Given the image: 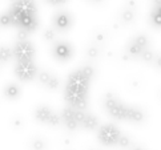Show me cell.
I'll list each match as a JSON object with an SVG mask.
<instances>
[{"instance_id": "obj_1", "label": "cell", "mask_w": 161, "mask_h": 150, "mask_svg": "<svg viewBox=\"0 0 161 150\" xmlns=\"http://www.w3.org/2000/svg\"><path fill=\"white\" fill-rule=\"evenodd\" d=\"M95 76V69L92 65H85L73 71L67 78L64 99L68 106L85 110L88 106V94L91 81Z\"/></svg>"}, {"instance_id": "obj_2", "label": "cell", "mask_w": 161, "mask_h": 150, "mask_svg": "<svg viewBox=\"0 0 161 150\" xmlns=\"http://www.w3.org/2000/svg\"><path fill=\"white\" fill-rule=\"evenodd\" d=\"M12 25L18 29L32 32L39 25L37 7L35 0H14L8 9Z\"/></svg>"}, {"instance_id": "obj_3", "label": "cell", "mask_w": 161, "mask_h": 150, "mask_svg": "<svg viewBox=\"0 0 161 150\" xmlns=\"http://www.w3.org/2000/svg\"><path fill=\"white\" fill-rule=\"evenodd\" d=\"M104 108L109 117L116 121H126L132 124H141L145 120V113L139 106L126 105L112 93H107L104 97Z\"/></svg>"}, {"instance_id": "obj_4", "label": "cell", "mask_w": 161, "mask_h": 150, "mask_svg": "<svg viewBox=\"0 0 161 150\" xmlns=\"http://www.w3.org/2000/svg\"><path fill=\"white\" fill-rule=\"evenodd\" d=\"M121 136V130L113 124H104L97 129V141L107 147L117 146Z\"/></svg>"}, {"instance_id": "obj_5", "label": "cell", "mask_w": 161, "mask_h": 150, "mask_svg": "<svg viewBox=\"0 0 161 150\" xmlns=\"http://www.w3.org/2000/svg\"><path fill=\"white\" fill-rule=\"evenodd\" d=\"M85 113H87L85 110H79V109L67 106V108L63 109L61 113H60L61 124L71 131L77 130L80 128V125H81V122H83Z\"/></svg>"}, {"instance_id": "obj_6", "label": "cell", "mask_w": 161, "mask_h": 150, "mask_svg": "<svg viewBox=\"0 0 161 150\" xmlns=\"http://www.w3.org/2000/svg\"><path fill=\"white\" fill-rule=\"evenodd\" d=\"M14 72H15V76L23 83L32 81L39 73L37 67L33 60L32 61H16Z\"/></svg>"}, {"instance_id": "obj_7", "label": "cell", "mask_w": 161, "mask_h": 150, "mask_svg": "<svg viewBox=\"0 0 161 150\" xmlns=\"http://www.w3.org/2000/svg\"><path fill=\"white\" fill-rule=\"evenodd\" d=\"M33 117L37 122L40 124H44V125H48V126H57L61 124V118H60V114L55 113L52 109L47 105H40L35 109L33 112Z\"/></svg>"}, {"instance_id": "obj_8", "label": "cell", "mask_w": 161, "mask_h": 150, "mask_svg": "<svg viewBox=\"0 0 161 150\" xmlns=\"http://www.w3.org/2000/svg\"><path fill=\"white\" fill-rule=\"evenodd\" d=\"M16 61H32L35 57V47L30 40H18L12 48Z\"/></svg>"}, {"instance_id": "obj_9", "label": "cell", "mask_w": 161, "mask_h": 150, "mask_svg": "<svg viewBox=\"0 0 161 150\" xmlns=\"http://www.w3.org/2000/svg\"><path fill=\"white\" fill-rule=\"evenodd\" d=\"M52 55L56 60L65 62L68 60H71V57L73 55V48L67 41H57L52 48Z\"/></svg>"}, {"instance_id": "obj_10", "label": "cell", "mask_w": 161, "mask_h": 150, "mask_svg": "<svg viewBox=\"0 0 161 150\" xmlns=\"http://www.w3.org/2000/svg\"><path fill=\"white\" fill-rule=\"evenodd\" d=\"M73 24V19L72 16L68 12H57L53 17V25L57 31H68Z\"/></svg>"}, {"instance_id": "obj_11", "label": "cell", "mask_w": 161, "mask_h": 150, "mask_svg": "<svg viewBox=\"0 0 161 150\" xmlns=\"http://www.w3.org/2000/svg\"><path fill=\"white\" fill-rule=\"evenodd\" d=\"M36 77L39 80V83L49 90H55L59 88V78L48 71H40Z\"/></svg>"}, {"instance_id": "obj_12", "label": "cell", "mask_w": 161, "mask_h": 150, "mask_svg": "<svg viewBox=\"0 0 161 150\" xmlns=\"http://www.w3.org/2000/svg\"><path fill=\"white\" fill-rule=\"evenodd\" d=\"M80 128L84 129V130H88V131L96 130V129H99V120H97V117L95 114L85 113L84 120H83L81 125H80Z\"/></svg>"}, {"instance_id": "obj_13", "label": "cell", "mask_w": 161, "mask_h": 150, "mask_svg": "<svg viewBox=\"0 0 161 150\" xmlns=\"http://www.w3.org/2000/svg\"><path fill=\"white\" fill-rule=\"evenodd\" d=\"M3 94H4L5 99H8V100H16V99H19V97H20L21 89H20V86L18 84L9 83V84H7L4 86Z\"/></svg>"}, {"instance_id": "obj_14", "label": "cell", "mask_w": 161, "mask_h": 150, "mask_svg": "<svg viewBox=\"0 0 161 150\" xmlns=\"http://www.w3.org/2000/svg\"><path fill=\"white\" fill-rule=\"evenodd\" d=\"M14 57L12 48L7 47V45H0V64H5Z\"/></svg>"}, {"instance_id": "obj_15", "label": "cell", "mask_w": 161, "mask_h": 150, "mask_svg": "<svg viewBox=\"0 0 161 150\" xmlns=\"http://www.w3.org/2000/svg\"><path fill=\"white\" fill-rule=\"evenodd\" d=\"M151 23L154 27L161 28V5H156L153 8L151 13Z\"/></svg>"}, {"instance_id": "obj_16", "label": "cell", "mask_w": 161, "mask_h": 150, "mask_svg": "<svg viewBox=\"0 0 161 150\" xmlns=\"http://www.w3.org/2000/svg\"><path fill=\"white\" fill-rule=\"evenodd\" d=\"M144 51L145 49H142L141 47H139V45H137L136 43H133L132 40L128 43V45H126V52H128L130 56H133V57H140Z\"/></svg>"}, {"instance_id": "obj_17", "label": "cell", "mask_w": 161, "mask_h": 150, "mask_svg": "<svg viewBox=\"0 0 161 150\" xmlns=\"http://www.w3.org/2000/svg\"><path fill=\"white\" fill-rule=\"evenodd\" d=\"M132 41L136 43L139 47H141L142 49H148V45H149V40L148 37L145 36V35H137V36H135L133 39H132Z\"/></svg>"}, {"instance_id": "obj_18", "label": "cell", "mask_w": 161, "mask_h": 150, "mask_svg": "<svg viewBox=\"0 0 161 150\" xmlns=\"http://www.w3.org/2000/svg\"><path fill=\"white\" fill-rule=\"evenodd\" d=\"M119 147H121V149H130L132 147V141H130V138L128 136H125L123 134L121 138H120V141H119Z\"/></svg>"}, {"instance_id": "obj_19", "label": "cell", "mask_w": 161, "mask_h": 150, "mask_svg": "<svg viewBox=\"0 0 161 150\" xmlns=\"http://www.w3.org/2000/svg\"><path fill=\"white\" fill-rule=\"evenodd\" d=\"M0 25L2 27H11L12 25V20H11V16L8 13V11L0 15Z\"/></svg>"}, {"instance_id": "obj_20", "label": "cell", "mask_w": 161, "mask_h": 150, "mask_svg": "<svg viewBox=\"0 0 161 150\" xmlns=\"http://www.w3.org/2000/svg\"><path fill=\"white\" fill-rule=\"evenodd\" d=\"M140 57H141V60H142L144 62H152V61H154V55H153V52L149 51V49L144 51Z\"/></svg>"}, {"instance_id": "obj_21", "label": "cell", "mask_w": 161, "mask_h": 150, "mask_svg": "<svg viewBox=\"0 0 161 150\" xmlns=\"http://www.w3.org/2000/svg\"><path fill=\"white\" fill-rule=\"evenodd\" d=\"M31 146L33 150H44L45 149V142L43 140H40V138H35V140L32 141Z\"/></svg>"}, {"instance_id": "obj_22", "label": "cell", "mask_w": 161, "mask_h": 150, "mask_svg": "<svg viewBox=\"0 0 161 150\" xmlns=\"http://www.w3.org/2000/svg\"><path fill=\"white\" fill-rule=\"evenodd\" d=\"M55 37H56L55 29H45V32H44V39L47 40V41H52V40H55Z\"/></svg>"}, {"instance_id": "obj_23", "label": "cell", "mask_w": 161, "mask_h": 150, "mask_svg": "<svg viewBox=\"0 0 161 150\" xmlns=\"http://www.w3.org/2000/svg\"><path fill=\"white\" fill-rule=\"evenodd\" d=\"M133 17H135V13L132 12L130 9H125L124 12H123V19H124V21H132V20H133Z\"/></svg>"}, {"instance_id": "obj_24", "label": "cell", "mask_w": 161, "mask_h": 150, "mask_svg": "<svg viewBox=\"0 0 161 150\" xmlns=\"http://www.w3.org/2000/svg\"><path fill=\"white\" fill-rule=\"evenodd\" d=\"M45 2L49 3L51 5H61V4L67 3V0H45Z\"/></svg>"}, {"instance_id": "obj_25", "label": "cell", "mask_w": 161, "mask_h": 150, "mask_svg": "<svg viewBox=\"0 0 161 150\" xmlns=\"http://www.w3.org/2000/svg\"><path fill=\"white\" fill-rule=\"evenodd\" d=\"M88 53H89V56H92V57H95L97 53H99V52H97L95 48H91L89 51H88Z\"/></svg>"}, {"instance_id": "obj_26", "label": "cell", "mask_w": 161, "mask_h": 150, "mask_svg": "<svg viewBox=\"0 0 161 150\" xmlns=\"http://www.w3.org/2000/svg\"><path fill=\"white\" fill-rule=\"evenodd\" d=\"M153 62L156 64V67H157V68H160V69H161V56H160V57H157V59H154V61H153Z\"/></svg>"}, {"instance_id": "obj_27", "label": "cell", "mask_w": 161, "mask_h": 150, "mask_svg": "<svg viewBox=\"0 0 161 150\" xmlns=\"http://www.w3.org/2000/svg\"><path fill=\"white\" fill-rule=\"evenodd\" d=\"M129 150H145V149H144L142 146H139V145H135V146H132Z\"/></svg>"}, {"instance_id": "obj_28", "label": "cell", "mask_w": 161, "mask_h": 150, "mask_svg": "<svg viewBox=\"0 0 161 150\" xmlns=\"http://www.w3.org/2000/svg\"><path fill=\"white\" fill-rule=\"evenodd\" d=\"M89 2L95 3V4H100V3H103V2H104V0H89Z\"/></svg>"}, {"instance_id": "obj_29", "label": "cell", "mask_w": 161, "mask_h": 150, "mask_svg": "<svg viewBox=\"0 0 161 150\" xmlns=\"http://www.w3.org/2000/svg\"><path fill=\"white\" fill-rule=\"evenodd\" d=\"M153 2H154L156 5H161V0H153Z\"/></svg>"}]
</instances>
